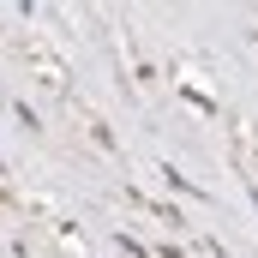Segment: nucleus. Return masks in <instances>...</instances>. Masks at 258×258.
I'll list each match as a JSON object with an SVG mask.
<instances>
[]
</instances>
